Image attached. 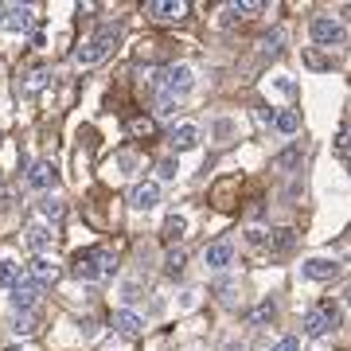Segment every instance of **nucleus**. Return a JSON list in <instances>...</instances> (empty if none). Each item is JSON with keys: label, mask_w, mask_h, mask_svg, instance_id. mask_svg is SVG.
<instances>
[{"label": "nucleus", "mask_w": 351, "mask_h": 351, "mask_svg": "<svg viewBox=\"0 0 351 351\" xmlns=\"http://www.w3.org/2000/svg\"><path fill=\"white\" fill-rule=\"evenodd\" d=\"M71 274H75L78 281H101V277L117 274V258H113L110 250H101V246H86V250L75 254Z\"/></svg>", "instance_id": "obj_1"}, {"label": "nucleus", "mask_w": 351, "mask_h": 351, "mask_svg": "<svg viewBox=\"0 0 351 351\" xmlns=\"http://www.w3.org/2000/svg\"><path fill=\"white\" fill-rule=\"evenodd\" d=\"M117 36H121V27L117 24H106V27H98L94 36L82 43V47L75 51V63L78 66H94V63H101L106 55L113 51V43H117Z\"/></svg>", "instance_id": "obj_2"}, {"label": "nucleus", "mask_w": 351, "mask_h": 351, "mask_svg": "<svg viewBox=\"0 0 351 351\" xmlns=\"http://www.w3.org/2000/svg\"><path fill=\"white\" fill-rule=\"evenodd\" d=\"M191 86H195V71H191L188 63L164 66L160 78H156V90H160V98H184Z\"/></svg>", "instance_id": "obj_3"}, {"label": "nucleus", "mask_w": 351, "mask_h": 351, "mask_svg": "<svg viewBox=\"0 0 351 351\" xmlns=\"http://www.w3.org/2000/svg\"><path fill=\"white\" fill-rule=\"evenodd\" d=\"M308 36H313V43L316 47H339V43H343V39H348V27L339 24L336 16H313V20H308Z\"/></svg>", "instance_id": "obj_4"}, {"label": "nucleus", "mask_w": 351, "mask_h": 351, "mask_svg": "<svg viewBox=\"0 0 351 351\" xmlns=\"http://www.w3.org/2000/svg\"><path fill=\"white\" fill-rule=\"evenodd\" d=\"M332 328H339V308L336 304H316V308H308L304 313V336L308 339H320V336H328Z\"/></svg>", "instance_id": "obj_5"}, {"label": "nucleus", "mask_w": 351, "mask_h": 351, "mask_svg": "<svg viewBox=\"0 0 351 351\" xmlns=\"http://www.w3.org/2000/svg\"><path fill=\"white\" fill-rule=\"evenodd\" d=\"M8 293H12L8 301H12V308H16V313H32V308L39 304V297H43V289H39V285H36V281H32L27 274H24V281H20L16 289H8Z\"/></svg>", "instance_id": "obj_6"}, {"label": "nucleus", "mask_w": 351, "mask_h": 351, "mask_svg": "<svg viewBox=\"0 0 351 351\" xmlns=\"http://www.w3.org/2000/svg\"><path fill=\"white\" fill-rule=\"evenodd\" d=\"M27 277H32L39 289H47V285H55V281L63 277V269L51 262L47 254H39V258H32V262H27Z\"/></svg>", "instance_id": "obj_7"}, {"label": "nucleus", "mask_w": 351, "mask_h": 351, "mask_svg": "<svg viewBox=\"0 0 351 351\" xmlns=\"http://www.w3.org/2000/svg\"><path fill=\"white\" fill-rule=\"evenodd\" d=\"M145 12H149L152 20H160V24H176V20L188 16V4H184V0H149Z\"/></svg>", "instance_id": "obj_8"}, {"label": "nucleus", "mask_w": 351, "mask_h": 351, "mask_svg": "<svg viewBox=\"0 0 351 351\" xmlns=\"http://www.w3.org/2000/svg\"><path fill=\"white\" fill-rule=\"evenodd\" d=\"M24 180H27V188L32 191H51L55 184H59V168H55L51 160H36Z\"/></svg>", "instance_id": "obj_9"}, {"label": "nucleus", "mask_w": 351, "mask_h": 351, "mask_svg": "<svg viewBox=\"0 0 351 351\" xmlns=\"http://www.w3.org/2000/svg\"><path fill=\"white\" fill-rule=\"evenodd\" d=\"M110 324H113V332L121 339H137L141 332H145V320H141L133 308H117V313L110 316Z\"/></svg>", "instance_id": "obj_10"}, {"label": "nucleus", "mask_w": 351, "mask_h": 351, "mask_svg": "<svg viewBox=\"0 0 351 351\" xmlns=\"http://www.w3.org/2000/svg\"><path fill=\"white\" fill-rule=\"evenodd\" d=\"M160 203V184L156 180H145V184H137V188L129 191V207L133 211H152Z\"/></svg>", "instance_id": "obj_11"}, {"label": "nucleus", "mask_w": 351, "mask_h": 351, "mask_svg": "<svg viewBox=\"0 0 351 351\" xmlns=\"http://www.w3.org/2000/svg\"><path fill=\"white\" fill-rule=\"evenodd\" d=\"M301 274L308 281H332L339 274V262H332V258H308V262H301Z\"/></svg>", "instance_id": "obj_12"}, {"label": "nucleus", "mask_w": 351, "mask_h": 351, "mask_svg": "<svg viewBox=\"0 0 351 351\" xmlns=\"http://www.w3.org/2000/svg\"><path fill=\"white\" fill-rule=\"evenodd\" d=\"M203 262H207V269H226V265L234 262V246H230L226 239L211 242V246L203 250Z\"/></svg>", "instance_id": "obj_13"}, {"label": "nucleus", "mask_w": 351, "mask_h": 351, "mask_svg": "<svg viewBox=\"0 0 351 351\" xmlns=\"http://www.w3.org/2000/svg\"><path fill=\"white\" fill-rule=\"evenodd\" d=\"M32 24H36V8H20V4H16V8H8V16H4V27H8V32H16V36H24V32H32Z\"/></svg>", "instance_id": "obj_14"}, {"label": "nucleus", "mask_w": 351, "mask_h": 351, "mask_svg": "<svg viewBox=\"0 0 351 351\" xmlns=\"http://www.w3.org/2000/svg\"><path fill=\"white\" fill-rule=\"evenodd\" d=\"M51 242H55V230H51L47 223H32V226H27V246L36 250V258L51 250Z\"/></svg>", "instance_id": "obj_15"}, {"label": "nucleus", "mask_w": 351, "mask_h": 351, "mask_svg": "<svg viewBox=\"0 0 351 351\" xmlns=\"http://www.w3.org/2000/svg\"><path fill=\"white\" fill-rule=\"evenodd\" d=\"M172 149L176 152H188V149H195L199 145V125H191V121H184V125H176L172 129Z\"/></svg>", "instance_id": "obj_16"}, {"label": "nucleus", "mask_w": 351, "mask_h": 351, "mask_svg": "<svg viewBox=\"0 0 351 351\" xmlns=\"http://www.w3.org/2000/svg\"><path fill=\"white\" fill-rule=\"evenodd\" d=\"M20 281H24L20 262H12V258H0V289H16Z\"/></svg>", "instance_id": "obj_17"}, {"label": "nucleus", "mask_w": 351, "mask_h": 351, "mask_svg": "<svg viewBox=\"0 0 351 351\" xmlns=\"http://www.w3.org/2000/svg\"><path fill=\"white\" fill-rule=\"evenodd\" d=\"M250 12H262V4H226V8H223V20H219V24L230 27V24H239V20H246Z\"/></svg>", "instance_id": "obj_18"}, {"label": "nucleus", "mask_w": 351, "mask_h": 351, "mask_svg": "<svg viewBox=\"0 0 351 351\" xmlns=\"http://www.w3.org/2000/svg\"><path fill=\"white\" fill-rule=\"evenodd\" d=\"M274 320H277V304L274 301H262L250 316H246V324L250 328H265V324H274Z\"/></svg>", "instance_id": "obj_19"}, {"label": "nucleus", "mask_w": 351, "mask_h": 351, "mask_svg": "<svg viewBox=\"0 0 351 351\" xmlns=\"http://www.w3.org/2000/svg\"><path fill=\"white\" fill-rule=\"evenodd\" d=\"M274 129H277V133H285V137H293V133L301 129V117H297V110H281V113H274Z\"/></svg>", "instance_id": "obj_20"}, {"label": "nucleus", "mask_w": 351, "mask_h": 351, "mask_svg": "<svg viewBox=\"0 0 351 351\" xmlns=\"http://www.w3.org/2000/svg\"><path fill=\"white\" fill-rule=\"evenodd\" d=\"M12 332H16V336H36V332H39V316L36 313H16Z\"/></svg>", "instance_id": "obj_21"}, {"label": "nucleus", "mask_w": 351, "mask_h": 351, "mask_svg": "<svg viewBox=\"0 0 351 351\" xmlns=\"http://www.w3.org/2000/svg\"><path fill=\"white\" fill-rule=\"evenodd\" d=\"M184 265H188V254H184V250H172L168 258H164V274H168V277H180V274H184Z\"/></svg>", "instance_id": "obj_22"}, {"label": "nucleus", "mask_w": 351, "mask_h": 351, "mask_svg": "<svg viewBox=\"0 0 351 351\" xmlns=\"http://www.w3.org/2000/svg\"><path fill=\"white\" fill-rule=\"evenodd\" d=\"M164 234H168V239H184V234H188V219H184V215H168V223H164Z\"/></svg>", "instance_id": "obj_23"}, {"label": "nucleus", "mask_w": 351, "mask_h": 351, "mask_svg": "<svg viewBox=\"0 0 351 351\" xmlns=\"http://www.w3.org/2000/svg\"><path fill=\"white\" fill-rule=\"evenodd\" d=\"M281 43H285V32H269V36H262V43H258V47H262V55H269V59H274V55H281Z\"/></svg>", "instance_id": "obj_24"}, {"label": "nucleus", "mask_w": 351, "mask_h": 351, "mask_svg": "<svg viewBox=\"0 0 351 351\" xmlns=\"http://www.w3.org/2000/svg\"><path fill=\"white\" fill-rule=\"evenodd\" d=\"M39 211H43V219H47V223H59L66 207H63V199H51V195H47V199L39 203Z\"/></svg>", "instance_id": "obj_25"}, {"label": "nucleus", "mask_w": 351, "mask_h": 351, "mask_svg": "<svg viewBox=\"0 0 351 351\" xmlns=\"http://www.w3.org/2000/svg\"><path fill=\"white\" fill-rule=\"evenodd\" d=\"M129 129H133V137H152V133H156V121H152V117H137Z\"/></svg>", "instance_id": "obj_26"}, {"label": "nucleus", "mask_w": 351, "mask_h": 351, "mask_svg": "<svg viewBox=\"0 0 351 351\" xmlns=\"http://www.w3.org/2000/svg\"><path fill=\"white\" fill-rule=\"evenodd\" d=\"M176 172H180V164H176L172 156H164V160H156V176H160V180H176Z\"/></svg>", "instance_id": "obj_27"}, {"label": "nucleus", "mask_w": 351, "mask_h": 351, "mask_svg": "<svg viewBox=\"0 0 351 351\" xmlns=\"http://www.w3.org/2000/svg\"><path fill=\"white\" fill-rule=\"evenodd\" d=\"M336 152L339 156H351V125H343L336 133Z\"/></svg>", "instance_id": "obj_28"}, {"label": "nucleus", "mask_w": 351, "mask_h": 351, "mask_svg": "<svg viewBox=\"0 0 351 351\" xmlns=\"http://www.w3.org/2000/svg\"><path fill=\"white\" fill-rule=\"evenodd\" d=\"M289 246H293V230H277V239L269 242V250L274 254H285Z\"/></svg>", "instance_id": "obj_29"}, {"label": "nucleus", "mask_w": 351, "mask_h": 351, "mask_svg": "<svg viewBox=\"0 0 351 351\" xmlns=\"http://www.w3.org/2000/svg\"><path fill=\"white\" fill-rule=\"evenodd\" d=\"M301 160V149H297V145H293V149L289 152H281V156H277V168H293V164Z\"/></svg>", "instance_id": "obj_30"}, {"label": "nucleus", "mask_w": 351, "mask_h": 351, "mask_svg": "<svg viewBox=\"0 0 351 351\" xmlns=\"http://www.w3.org/2000/svg\"><path fill=\"white\" fill-rule=\"evenodd\" d=\"M274 351H301V339H297V336H281L274 343Z\"/></svg>", "instance_id": "obj_31"}, {"label": "nucleus", "mask_w": 351, "mask_h": 351, "mask_svg": "<svg viewBox=\"0 0 351 351\" xmlns=\"http://www.w3.org/2000/svg\"><path fill=\"white\" fill-rule=\"evenodd\" d=\"M215 293H219V301H223V304H234V297H230V293H234V285H230V281H219V285H215Z\"/></svg>", "instance_id": "obj_32"}, {"label": "nucleus", "mask_w": 351, "mask_h": 351, "mask_svg": "<svg viewBox=\"0 0 351 351\" xmlns=\"http://www.w3.org/2000/svg\"><path fill=\"white\" fill-rule=\"evenodd\" d=\"M43 78H47V71H32V78H27V94H36V90L43 86Z\"/></svg>", "instance_id": "obj_33"}, {"label": "nucleus", "mask_w": 351, "mask_h": 351, "mask_svg": "<svg viewBox=\"0 0 351 351\" xmlns=\"http://www.w3.org/2000/svg\"><path fill=\"white\" fill-rule=\"evenodd\" d=\"M226 351H246V343H226Z\"/></svg>", "instance_id": "obj_34"}, {"label": "nucleus", "mask_w": 351, "mask_h": 351, "mask_svg": "<svg viewBox=\"0 0 351 351\" xmlns=\"http://www.w3.org/2000/svg\"><path fill=\"white\" fill-rule=\"evenodd\" d=\"M4 16H8V8H4V4H0V27H4Z\"/></svg>", "instance_id": "obj_35"}, {"label": "nucleus", "mask_w": 351, "mask_h": 351, "mask_svg": "<svg viewBox=\"0 0 351 351\" xmlns=\"http://www.w3.org/2000/svg\"><path fill=\"white\" fill-rule=\"evenodd\" d=\"M8 351H27V348H8Z\"/></svg>", "instance_id": "obj_36"}, {"label": "nucleus", "mask_w": 351, "mask_h": 351, "mask_svg": "<svg viewBox=\"0 0 351 351\" xmlns=\"http://www.w3.org/2000/svg\"><path fill=\"white\" fill-rule=\"evenodd\" d=\"M348 168H351V156H348Z\"/></svg>", "instance_id": "obj_37"}, {"label": "nucleus", "mask_w": 351, "mask_h": 351, "mask_svg": "<svg viewBox=\"0 0 351 351\" xmlns=\"http://www.w3.org/2000/svg\"><path fill=\"white\" fill-rule=\"evenodd\" d=\"M348 297H351V289H348Z\"/></svg>", "instance_id": "obj_38"}]
</instances>
